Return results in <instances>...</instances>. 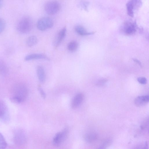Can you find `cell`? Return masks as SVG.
I'll list each match as a JSON object with an SVG mask.
<instances>
[{
  "instance_id": "obj_6",
  "label": "cell",
  "mask_w": 149,
  "mask_h": 149,
  "mask_svg": "<svg viewBox=\"0 0 149 149\" xmlns=\"http://www.w3.org/2000/svg\"><path fill=\"white\" fill-rule=\"evenodd\" d=\"M54 22L52 19L50 17H47L39 19L36 24L38 29L42 31L52 28Z\"/></svg>"
},
{
  "instance_id": "obj_2",
  "label": "cell",
  "mask_w": 149,
  "mask_h": 149,
  "mask_svg": "<svg viewBox=\"0 0 149 149\" xmlns=\"http://www.w3.org/2000/svg\"><path fill=\"white\" fill-rule=\"evenodd\" d=\"M33 24L31 19L29 17H25L21 18L16 26L17 31L22 34H26L32 30Z\"/></svg>"
},
{
  "instance_id": "obj_20",
  "label": "cell",
  "mask_w": 149,
  "mask_h": 149,
  "mask_svg": "<svg viewBox=\"0 0 149 149\" xmlns=\"http://www.w3.org/2000/svg\"><path fill=\"white\" fill-rule=\"evenodd\" d=\"M7 143L3 135L0 132V149L6 148Z\"/></svg>"
},
{
  "instance_id": "obj_18",
  "label": "cell",
  "mask_w": 149,
  "mask_h": 149,
  "mask_svg": "<svg viewBox=\"0 0 149 149\" xmlns=\"http://www.w3.org/2000/svg\"><path fill=\"white\" fill-rule=\"evenodd\" d=\"M8 71V68L6 63L0 59V74L3 75H6Z\"/></svg>"
},
{
  "instance_id": "obj_21",
  "label": "cell",
  "mask_w": 149,
  "mask_h": 149,
  "mask_svg": "<svg viewBox=\"0 0 149 149\" xmlns=\"http://www.w3.org/2000/svg\"><path fill=\"white\" fill-rule=\"evenodd\" d=\"M111 143L112 140L111 139H107L102 143L99 148L100 149L106 148L111 145Z\"/></svg>"
},
{
  "instance_id": "obj_3",
  "label": "cell",
  "mask_w": 149,
  "mask_h": 149,
  "mask_svg": "<svg viewBox=\"0 0 149 149\" xmlns=\"http://www.w3.org/2000/svg\"><path fill=\"white\" fill-rule=\"evenodd\" d=\"M142 5L141 0H129L126 4L127 14L133 17L134 12L139 9Z\"/></svg>"
},
{
  "instance_id": "obj_8",
  "label": "cell",
  "mask_w": 149,
  "mask_h": 149,
  "mask_svg": "<svg viewBox=\"0 0 149 149\" xmlns=\"http://www.w3.org/2000/svg\"><path fill=\"white\" fill-rule=\"evenodd\" d=\"M68 133V130L67 129L57 133L53 139V144L56 146L61 145L66 139Z\"/></svg>"
},
{
  "instance_id": "obj_17",
  "label": "cell",
  "mask_w": 149,
  "mask_h": 149,
  "mask_svg": "<svg viewBox=\"0 0 149 149\" xmlns=\"http://www.w3.org/2000/svg\"><path fill=\"white\" fill-rule=\"evenodd\" d=\"M37 42V38L35 36H32L29 37L27 38L26 43L28 47H31L36 45Z\"/></svg>"
},
{
  "instance_id": "obj_24",
  "label": "cell",
  "mask_w": 149,
  "mask_h": 149,
  "mask_svg": "<svg viewBox=\"0 0 149 149\" xmlns=\"http://www.w3.org/2000/svg\"><path fill=\"white\" fill-rule=\"evenodd\" d=\"M138 82L142 84H146L147 80L145 77H139L137 78Z\"/></svg>"
},
{
  "instance_id": "obj_10",
  "label": "cell",
  "mask_w": 149,
  "mask_h": 149,
  "mask_svg": "<svg viewBox=\"0 0 149 149\" xmlns=\"http://www.w3.org/2000/svg\"><path fill=\"white\" fill-rule=\"evenodd\" d=\"M66 31L67 29L65 27H64L59 31L54 42V45L55 47H58L61 43L66 36Z\"/></svg>"
},
{
  "instance_id": "obj_1",
  "label": "cell",
  "mask_w": 149,
  "mask_h": 149,
  "mask_svg": "<svg viewBox=\"0 0 149 149\" xmlns=\"http://www.w3.org/2000/svg\"><path fill=\"white\" fill-rule=\"evenodd\" d=\"M28 91L25 84L18 83L13 86L10 96V100L13 103L19 104L23 102L27 98Z\"/></svg>"
},
{
  "instance_id": "obj_15",
  "label": "cell",
  "mask_w": 149,
  "mask_h": 149,
  "mask_svg": "<svg viewBox=\"0 0 149 149\" xmlns=\"http://www.w3.org/2000/svg\"><path fill=\"white\" fill-rule=\"evenodd\" d=\"M75 30L78 34L82 36L90 35L95 33L94 32H88L84 27L80 25L76 26L75 27Z\"/></svg>"
},
{
  "instance_id": "obj_22",
  "label": "cell",
  "mask_w": 149,
  "mask_h": 149,
  "mask_svg": "<svg viewBox=\"0 0 149 149\" xmlns=\"http://www.w3.org/2000/svg\"><path fill=\"white\" fill-rule=\"evenodd\" d=\"M6 26V23L3 19L0 18V33L4 30Z\"/></svg>"
},
{
  "instance_id": "obj_4",
  "label": "cell",
  "mask_w": 149,
  "mask_h": 149,
  "mask_svg": "<svg viewBox=\"0 0 149 149\" xmlns=\"http://www.w3.org/2000/svg\"><path fill=\"white\" fill-rule=\"evenodd\" d=\"M13 140L15 143L17 145H21L25 144L27 140L25 132L20 129L15 130L13 133Z\"/></svg>"
},
{
  "instance_id": "obj_14",
  "label": "cell",
  "mask_w": 149,
  "mask_h": 149,
  "mask_svg": "<svg viewBox=\"0 0 149 149\" xmlns=\"http://www.w3.org/2000/svg\"><path fill=\"white\" fill-rule=\"evenodd\" d=\"M36 72L39 81L42 83L44 82L45 80L46 75L43 68L40 65L38 66L37 68Z\"/></svg>"
},
{
  "instance_id": "obj_11",
  "label": "cell",
  "mask_w": 149,
  "mask_h": 149,
  "mask_svg": "<svg viewBox=\"0 0 149 149\" xmlns=\"http://www.w3.org/2000/svg\"><path fill=\"white\" fill-rule=\"evenodd\" d=\"M84 99L83 94L79 93L76 95L74 97L71 103V107L73 109L78 107L82 103Z\"/></svg>"
},
{
  "instance_id": "obj_25",
  "label": "cell",
  "mask_w": 149,
  "mask_h": 149,
  "mask_svg": "<svg viewBox=\"0 0 149 149\" xmlns=\"http://www.w3.org/2000/svg\"><path fill=\"white\" fill-rule=\"evenodd\" d=\"M38 89L42 97L45 98L46 97V94L42 88L40 86H38Z\"/></svg>"
},
{
  "instance_id": "obj_9",
  "label": "cell",
  "mask_w": 149,
  "mask_h": 149,
  "mask_svg": "<svg viewBox=\"0 0 149 149\" xmlns=\"http://www.w3.org/2000/svg\"><path fill=\"white\" fill-rule=\"evenodd\" d=\"M137 26L136 22L127 21L123 23L122 26V29L126 34L131 35L136 31Z\"/></svg>"
},
{
  "instance_id": "obj_27",
  "label": "cell",
  "mask_w": 149,
  "mask_h": 149,
  "mask_svg": "<svg viewBox=\"0 0 149 149\" xmlns=\"http://www.w3.org/2000/svg\"><path fill=\"white\" fill-rule=\"evenodd\" d=\"M106 81V80L105 79H102L99 81L98 82L99 84H102L105 83Z\"/></svg>"
},
{
  "instance_id": "obj_7",
  "label": "cell",
  "mask_w": 149,
  "mask_h": 149,
  "mask_svg": "<svg viewBox=\"0 0 149 149\" xmlns=\"http://www.w3.org/2000/svg\"><path fill=\"white\" fill-rule=\"evenodd\" d=\"M9 119V111L7 105L3 100L0 99V121L7 123Z\"/></svg>"
},
{
  "instance_id": "obj_16",
  "label": "cell",
  "mask_w": 149,
  "mask_h": 149,
  "mask_svg": "<svg viewBox=\"0 0 149 149\" xmlns=\"http://www.w3.org/2000/svg\"><path fill=\"white\" fill-rule=\"evenodd\" d=\"M84 138L87 142L93 143L97 139V135L96 134L93 132L87 133L84 135Z\"/></svg>"
},
{
  "instance_id": "obj_5",
  "label": "cell",
  "mask_w": 149,
  "mask_h": 149,
  "mask_svg": "<svg viewBox=\"0 0 149 149\" xmlns=\"http://www.w3.org/2000/svg\"><path fill=\"white\" fill-rule=\"evenodd\" d=\"M60 7L58 2L56 1H51L46 3L45 6V10L48 15H53L59 11Z\"/></svg>"
},
{
  "instance_id": "obj_23",
  "label": "cell",
  "mask_w": 149,
  "mask_h": 149,
  "mask_svg": "<svg viewBox=\"0 0 149 149\" xmlns=\"http://www.w3.org/2000/svg\"><path fill=\"white\" fill-rule=\"evenodd\" d=\"M89 4V3L86 1H82L81 2V5L82 8L86 11H88V7Z\"/></svg>"
},
{
  "instance_id": "obj_19",
  "label": "cell",
  "mask_w": 149,
  "mask_h": 149,
  "mask_svg": "<svg viewBox=\"0 0 149 149\" xmlns=\"http://www.w3.org/2000/svg\"><path fill=\"white\" fill-rule=\"evenodd\" d=\"M78 47V44L77 42L75 41H72L68 43V49L70 52H74L77 49Z\"/></svg>"
},
{
  "instance_id": "obj_12",
  "label": "cell",
  "mask_w": 149,
  "mask_h": 149,
  "mask_svg": "<svg viewBox=\"0 0 149 149\" xmlns=\"http://www.w3.org/2000/svg\"><path fill=\"white\" fill-rule=\"evenodd\" d=\"M149 100L148 95L139 96L134 100L135 104L137 106H143L148 103Z\"/></svg>"
},
{
  "instance_id": "obj_26",
  "label": "cell",
  "mask_w": 149,
  "mask_h": 149,
  "mask_svg": "<svg viewBox=\"0 0 149 149\" xmlns=\"http://www.w3.org/2000/svg\"><path fill=\"white\" fill-rule=\"evenodd\" d=\"M133 60L134 62H136V63H138L140 66H141V62L139 60H138L137 59H135V58H133Z\"/></svg>"
},
{
  "instance_id": "obj_28",
  "label": "cell",
  "mask_w": 149,
  "mask_h": 149,
  "mask_svg": "<svg viewBox=\"0 0 149 149\" xmlns=\"http://www.w3.org/2000/svg\"><path fill=\"white\" fill-rule=\"evenodd\" d=\"M3 0H0V8L1 7L3 4Z\"/></svg>"
},
{
  "instance_id": "obj_13",
  "label": "cell",
  "mask_w": 149,
  "mask_h": 149,
  "mask_svg": "<svg viewBox=\"0 0 149 149\" xmlns=\"http://www.w3.org/2000/svg\"><path fill=\"white\" fill-rule=\"evenodd\" d=\"M26 61L36 59H45L48 60L49 58L46 55L42 54H32L26 56L24 58Z\"/></svg>"
}]
</instances>
